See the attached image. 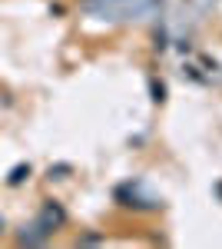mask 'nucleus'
Instances as JSON below:
<instances>
[{"label":"nucleus","instance_id":"f03ea898","mask_svg":"<svg viewBox=\"0 0 222 249\" xmlns=\"http://www.w3.org/2000/svg\"><path fill=\"white\" fill-rule=\"evenodd\" d=\"M27 176H30V166H14V173H10V179H7V183H10V186H17V183H23Z\"/></svg>","mask_w":222,"mask_h":249},{"label":"nucleus","instance_id":"7ed1b4c3","mask_svg":"<svg viewBox=\"0 0 222 249\" xmlns=\"http://www.w3.org/2000/svg\"><path fill=\"white\" fill-rule=\"evenodd\" d=\"M153 100H156V103H163V100H166V87H163V83H156V80H153Z\"/></svg>","mask_w":222,"mask_h":249},{"label":"nucleus","instance_id":"f257e3e1","mask_svg":"<svg viewBox=\"0 0 222 249\" xmlns=\"http://www.w3.org/2000/svg\"><path fill=\"white\" fill-rule=\"evenodd\" d=\"M63 223H67V213H63V206H60V203H53V199H47V206H43V216H40L43 236H47V232H53L56 226H63Z\"/></svg>","mask_w":222,"mask_h":249},{"label":"nucleus","instance_id":"20e7f679","mask_svg":"<svg viewBox=\"0 0 222 249\" xmlns=\"http://www.w3.org/2000/svg\"><path fill=\"white\" fill-rule=\"evenodd\" d=\"M0 236H3V216H0Z\"/></svg>","mask_w":222,"mask_h":249}]
</instances>
